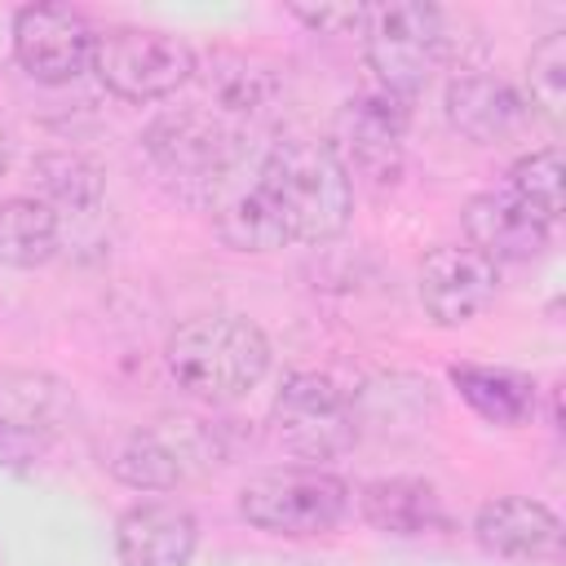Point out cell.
I'll list each match as a JSON object with an SVG mask.
<instances>
[{
  "mask_svg": "<svg viewBox=\"0 0 566 566\" xmlns=\"http://www.w3.org/2000/svg\"><path fill=\"white\" fill-rule=\"evenodd\" d=\"M354 186L332 142L283 137L248 181H226L217 199V230L239 252H270L283 243H327L349 226Z\"/></svg>",
  "mask_w": 566,
  "mask_h": 566,
  "instance_id": "obj_1",
  "label": "cell"
},
{
  "mask_svg": "<svg viewBox=\"0 0 566 566\" xmlns=\"http://www.w3.org/2000/svg\"><path fill=\"white\" fill-rule=\"evenodd\" d=\"M168 376L199 402H234L270 367L265 332L243 314H199L172 327L164 345Z\"/></svg>",
  "mask_w": 566,
  "mask_h": 566,
  "instance_id": "obj_2",
  "label": "cell"
},
{
  "mask_svg": "<svg viewBox=\"0 0 566 566\" xmlns=\"http://www.w3.org/2000/svg\"><path fill=\"white\" fill-rule=\"evenodd\" d=\"M349 482L318 469V464H292V469H265L243 482L239 491V517L265 535L283 539H310L327 535L349 513Z\"/></svg>",
  "mask_w": 566,
  "mask_h": 566,
  "instance_id": "obj_3",
  "label": "cell"
},
{
  "mask_svg": "<svg viewBox=\"0 0 566 566\" xmlns=\"http://www.w3.org/2000/svg\"><path fill=\"white\" fill-rule=\"evenodd\" d=\"M363 49H367V66L376 71L380 88L411 102L447 57L442 13L416 0L371 4L363 18Z\"/></svg>",
  "mask_w": 566,
  "mask_h": 566,
  "instance_id": "obj_4",
  "label": "cell"
},
{
  "mask_svg": "<svg viewBox=\"0 0 566 566\" xmlns=\"http://www.w3.org/2000/svg\"><path fill=\"white\" fill-rule=\"evenodd\" d=\"M93 71L124 102H159L195 80V49L159 27H111L97 31Z\"/></svg>",
  "mask_w": 566,
  "mask_h": 566,
  "instance_id": "obj_5",
  "label": "cell"
},
{
  "mask_svg": "<svg viewBox=\"0 0 566 566\" xmlns=\"http://www.w3.org/2000/svg\"><path fill=\"white\" fill-rule=\"evenodd\" d=\"M270 429L283 451L301 460H332L354 447V407L332 376L292 371L270 402Z\"/></svg>",
  "mask_w": 566,
  "mask_h": 566,
  "instance_id": "obj_6",
  "label": "cell"
},
{
  "mask_svg": "<svg viewBox=\"0 0 566 566\" xmlns=\"http://www.w3.org/2000/svg\"><path fill=\"white\" fill-rule=\"evenodd\" d=\"M146 150L155 168L177 186L221 190L243 159V137L208 111H177L146 128Z\"/></svg>",
  "mask_w": 566,
  "mask_h": 566,
  "instance_id": "obj_7",
  "label": "cell"
},
{
  "mask_svg": "<svg viewBox=\"0 0 566 566\" xmlns=\"http://www.w3.org/2000/svg\"><path fill=\"white\" fill-rule=\"evenodd\" d=\"M97 31L75 4H27L13 13V57L35 84H71L93 66Z\"/></svg>",
  "mask_w": 566,
  "mask_h": 566,
  "instance_id": "obj_8",
  "label": "cell"
},
{
  "mask_svg": "<svg viewBox=\"0 0 566 566\" xmlns=\"http://www.w3.org/2000/svg\"><path fill=\"white\" fill-rule=\"evenodd\" d=\"M199 464H212V460H208V438L203 429H195V420H177L168 429L133 424L106 451L111 478L137 491H172Z\"/></svg>",
  "mask_w": 566,
  "mask_h": 566,
  "instance_id": "obj_9",
  "label": "cell"
},
{
  "mask_svg": "<svg viewBox=\"0 0 566 566\" xmlns=\"http://www.w3.org/2000/svg\"><path fill=\"white\" fill-rule=\"evenodd\" d=\"M402 137H407V102L371 88L345 102L336 119V142L345 146V172H358L376 186H394L402 168Z\"/></svg>",
  "mask_w": 566,
  "mask_h": 566,
  "instance_id": "obj_10",
  "label": "cell"
},
{
  "mask_svg": "<svg viewBox=\"0 0 566 566\" xmlns=\"http://www.w3.org/2000/svg\"><path fill=\"white\" fill-rule=\"evenodd\" d=\"M420 305L438 327H464L482 318L500 287V265L473 248H433L420 261Z\"/></svg>",
  "mask_w": 566,
  "mask_h": 566,
  "instance_id": "obj_11",
  "label": "cell"
},
{
  "mask_svg": "<svg viewBox=\"0 0 566 566\" xmlns=\"http://www.w3.org/2000/svg\"><path fill=\"white\" fill-rule=\"evenodd\" d=\"M80 420V402L66 380L49 371H0V438L44 447L71 433Z\"/></svg>",
  "mask_w": 566,
  "mask_h": 566,
  "instance_id": "obj_12",
  "label": "cell"
},
{
  "mask_svg": "<svg viewBox=\"0 0 566 566\" xmlns=\"http://www.w3.org/2000/svg\"><path fill=\"white\" fill-rule=\"evenodd\" d=\"M199 522L177 500H142L115 522L119 566H190Z\"/></svg>",
  "mask_w": 566,
  "mask_h": 566,
  "instance_id": "obj_13",
  "label": "cell"
},
{
  "mask_svg": "<svg viewBox=\"0 0 566 566\" xmlns=\"http://www.w3.org/2000/svg\"><path fill=\"white\" fill-rule=\"evenodd\" d=\"M473 535L491 557L504 562H539L562 553V522L548 504L526 495H495L478 509Z\"/></svg>",
  "mask_w": 566,
  "mask_h": 566,
  "instance_id": "obj_14",
  "label": "cell"
},
{
  "mask_svg": "<svg viewBox=\"0 0 566 566\" xmlns=\"http://www.w3.org/2000/svg\"><path fill=\"white\" fill-rule=\"evenodd\" d=\"M469 248L482 252L486 261H531L544 252L548 243V226L539 217H531L509 190H482L464 203L460 212Z\"/></svg>",
  "mask_w": 566,
  "mask_h": 566,
  "instance_id": "obj_15",
  "label": "cell"
},
{
  "mask_svg": "<svg viewBox=\"0 0 566 566\" xmlns=\"http://www.w3.org/2000/svg\"><path fill=\"white\" fill-rule=\"evenodd\" d=\"M447 119L469 142L495 146L522 128L526 102L509 80L486 75V71H464L447 84Z\"/></svg>",
  "mask_w": 566,
  "mask_h": 566,
  "instance_id": "obj_16",
  "label": "cell"
},
{
  "mask_svg": "<svg viewBox=\"0 0 566 566\" xmlns=\"http://www.w3.org/2000/svg\"><path fill=\"white\" fill-rule=\"evenodd\" d=\"M358 509H363L367 526L398 535V539L451 531V513L424 478H376L358 491Z\"/></svg>",
  "mask_w": 566,
  "mask_h": 566,
  "instance_id": "obj_17",
  "label": "cell"
},
{
  "mask_svg": "<svg viewBox=\"0 0 566 566\" xmlns=\"http://www.w3.org/2000/svg\"><path fill=\"white\" fill-rule=\"evenodd\" d=\"M451 385L486 424L517 429L535 416V380L526 371L491 367V363H455Z\"/></svg>",
  "mask_w": 566,
  "mask_h": 566,
  "instance_id": "obj_18",
  "label": "cell"
},
{
  "mask_svg": "<svg viewBox=\"0 0 566 566\" xmlns=\"http://www.w3.org/2000/svg\"><path fill=\"white\" fill-rule=\"evenodd\" d=\"M57 252V212L44 199H4L0 203V261L35 270Z\"/></svg>",
  "mask_w": 566,
  "mask_h": 566,
  "instance_id": "obj_19",
  "label": "cell"
},
{
  "mask_svg": "<svg viewBox=\"0 0 566 566\" xmlns=\"http://www.w3.org/2000/svg\"><path fill=\"white\" fill-rule=\"evenodd\" d=\"M31 177L40 186V199L49 208H66V212H93L106 195V181H102V168L75 150H53V155H40L31 164Z\"/></svg>",
  "mask_w": 566,
  "mask_h": 566,
  "instance_id": "obj_20",
  "label": "cell"
},
{
  "mask_svg": "<svg viewBox=\"0 0 566 566\" xmlns=\"http://www.w3.org/2000/svg\"><path fill=\"white\" fill-rule=\"evenodd\" d=\"M509 195L539 217L544 226H553L562 217V155L548 150H531L509 168Z\"/></svg>",
  "mask_w": 566,
  "mask_h": 566,
  "instance_id": "obj_21",
  "label": "cell"
},
{
  "mask_svg": "<svg viewBox=\"0 0 566 566\" xmlns=\"http://www.w3.org/2000/svg\"><path fill=\"white\" fill-rule=\"evenodd\" d=\"M526 88H531V106L544 119H562L566 106V31H548L526 62Z\"/></svg>",
  "mask_w": 566,
  "mask_h": 566,
  "instance_id": "obj_22",
  "label": "cell"
},
{
  "mask_svg": "<svg viewBox=\"0 0 566 566\" xmlns=\"http://www.w3.org/2000/svg\"><path fill=\"white\" fill-rule=\"evenodd\" d=\"M292 13L318 31V35H354L363 31V18H367V4H292Z\"/></svg>",
  "mask_w": 566,
  "mask_h": 566,
  "instance_id": "obj_23",
  "label": "cell"
},
{
  "mask_svg": "<svg viewBox=\"0 0 566 566\" xmlns=\"http://www.w3.org/2000/svg\"><path fill=\"white\" fill-rule=\"evenodd\" d=\"M4 168H9V133L0 128V177H4Z\"/></svg>",
  "mask_w": 566,
  "mask_h": 566,
  "instance_id": "obj_24",
  "label": "cell"
}]
</instances>
